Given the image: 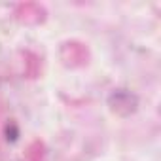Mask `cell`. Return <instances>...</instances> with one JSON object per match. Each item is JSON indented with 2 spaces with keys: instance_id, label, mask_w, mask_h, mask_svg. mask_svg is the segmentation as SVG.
Segmentation results:
<instances>
[{
  "instance_id": "obj_1",
  "label": "cell",
  "mask_w": 161,
  "mask_h": 161,
  "mask_svg": "<svg viewBox=\"0 0 161 161\" xmlns=\"http://www.w3.org/2000/svg\"><path fill=\"white\" fill-rule=\"evenodd\" d=\"M110 106L118 114H129L136 106V99L127 91H116L110 95Z\"/></svg>"
}]
</instances>
